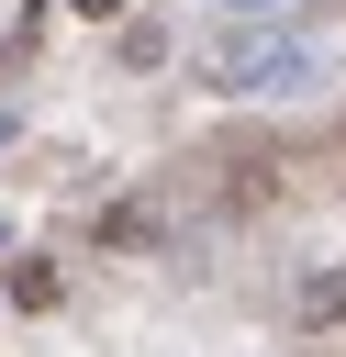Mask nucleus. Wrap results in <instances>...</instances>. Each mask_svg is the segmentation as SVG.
Masks as SVG:
<instances>
[{"label":"nucleus","instance_id":"nucleus-1","mask_svg":"<svg viewBox=\"0 0 346 357\" xmlns=\"http://www.w3.org/2000/svg\"><path fill=\"white\" fill-rule=\"evenodd\" d=\"M201 78L212 89H301L313 78V45L301 33H212L201 45Z\"/></svg>","mask_w":346,"mask_h":357},{"label":"nucleus","instance_id":"nucleus-2","mask_svg":"<svg viewBox=\"0 0 346 357\" xmlns=\"http://www.w3.org/2000/svg\"><path fill=\"white\" fill-rule=\"evenodd\" d=\"M212 212H257L268 190H279V156L268 145H223V156H201V178H190Z\"/></svg>","mask_w":346,"mask_h":357},{"label":"nucleus","instance_id":"nucleus-3","mask_svg":"<svg viewBox=\"0 0 346 357\" xmlns=\"http://www.w3.org/2000/svg\"><path fill=\"white\" fill-rule=\"evenodd\" d=\"M156 234H167L156 201H112V212H100V245H156Z\"/></svg>","mask_w":346,"mask_h":357},{"label":"nucleus","instance_id":"nucleus-4","mask_svg":"<svg viewBox=\"0 0 346 357\" xmlns=\"http://www.w3.org/2000/svg\"><path fill=\"white\" fill-rule=\"evenodd\" d=\"M11 301H22V312H45V301H56V268H45V257H22V268H11Z\"/></svg>","mask_w":346,"mask_h":357},{"label":"nucleus","instance_id":"nucleus-5","mask_svg":"<svg viewBox=\"0 0 346 357\" xmlns=\"http://www.w3.org/2000/svg\"><path fill=\"white\" fill-rule=\"evenodd\" d=\"M301 324H346V279H313L301 290Z\"/></svg>","mask_w":346,"mask_h":357},{"label":"nucleus","instance_id":"nucleus-6","mask_svg":"<svg viewBox=\"0 0 346 357\" xmlns=\"http://www.w3.org/2000/svg\"><path fill=\"white\" fill-rule=\"evenodd\" d=\"M78 11H100V22H112V11H123V0H78Z\"/></svg>","mask_w":346,"mask_h":357},{"label":"nucleus","instance_id":"nucleus-7","mask_svg":"<svg viewBox=\"0 0 346 357\" xmlns=\"http://www.w3.org/2000/svg\"><path fill=\"white\" fill-rule=\"evenodd\" d=\"M223 11H279V0H223Z\"/></svg>","mask_w":346,"mask_h":357},{"label":"nucleus","instance_id":"nucleus-8","mask_svg":"<svg viewBox=\"0 0 346 357\" xmlns=\"http://www.w3.org/2000/svg\"><path fill=\"white\" fill-rule=\"evenodd\" d=\"M0 145H11V112H0Z\"/></svg>","mask_w":346,"mask_h":357},{"label":"nucleus","instance_id":"nucleus-9","mask_svg":"<svg viewBox=\"0 0 346 357\" xmlns=\"http://www.w3.org/2000/svg\"><path fill=\"white\" fill-rule=\"evenodd\" d=\"M0 245H11V234H0Z\"/></svg>","mask_w":346,"mask_h":357}]
</instances>
